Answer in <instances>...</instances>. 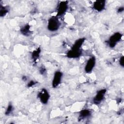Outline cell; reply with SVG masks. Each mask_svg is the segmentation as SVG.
I'll use <instances>...</instances> for the list:
<instances>
[{"label": "cell", "instance_id": "1", "mask_svg": "<svg viewBox=\"0 0 124 124\" xmlns=\"http://www.w3.org/2000/svg\"><path fill=\"white\" fill-rule=\"evenodd\" d=\"M61 26V22H60L58 16H51L48 20L47 28L50 31H55L58 30Z\"/></svg>", "mask_w": 124, "mask_h": 124}, {"label": "cell", "instance_id": "2", "mask_svg": "<svg viewBox=\"0 0 124 124\" xmlns=\"http://www.w3.org/2000/svg\"><path fill=\"white\" fill-rule=\"evenodd\" d=\"M122 35L121 33L117 32L111 35L108 41V44L110 47H114L116 44L119 42L122 38Z\"/></svg>", "mask_w": 124, "mask_h": 124}, {"label": "cell", "instance_id": "3", "mask_svg": "<svg viewBox=\"0 0 124 124\" xmlns=\"http://www.w3.org/2000/svg\"><path fill=\"white\" fill-rule=\"evenodd\" d=\"M38 97L43 104H46L50 98V94L46 89H42L38 93Z\"/></svg>", "mask_w": 124, "mask_h": 124}, {"label": "cell", "instance_id": "4", "mask_svg": "<svg viewBox=\"0 0 124 124\" xmlns=\"http://www.w3.org/2000/svg\"><path fill=\"white\" fill-rule=\"evenodd\" d=\"M68 8V2L67 1H61L58 5L57 8V16H62L67 11Z\"/></svg>", "mask_w": 124, "mask_h": 124}, {"label": "cell", "instance_id": "5", "mask_svg": "<svg viewBox=\"0 0 124 124\" xmlns=\"http://www.w3.org/2000/svg\"><path fill=\"white\" fill-rule=\"evenodd\" d=\"M106 92L105 89L99 90L93 98V103L96 105L100 104L104 99Z\"/></svg>", "mask_w": 124, "mask_h": 124}, {"label": "cell", "instance_id": "6", "mask_svg": "<svg viewBox=\"0 0 124 124\" xmlns=\"http://www.w3.org/2000/svg\"><path fill=\"white\" fill-rule=\"evenodd\" d=\"M96 63V59L94 56L91 57L86 62L84 70L87 73H89L92 71Z\"/></svg>", "mask_w": 124, "mask_h": 124}, {"label": "cell", "instance_id": "7", "mask_svg": "<svg viewBox=\"0 0 124 124\" xmlns=\"http://www.w3.org/2000/svg\"><path fill=\"white\" fill-rule=\"evenodd\" d=\"M62 78V73L57 71L55 72L52 81V86L53 88L57 87L61 83Z\"/></svg>", "mask_w": 124, "mask_h": 124}, {"label": "cell", "instance_id": "8", "mask_svg": "<svg viewBox=\"0 0 124 124\" xmlns=\"http://www.w3.org/2000/svg\"><path fill=\"white\" fill-rule=\"evenodd\" d=\"M106 1L99 0L95 1L93 4V8L97 12L102 11L105 8Z\"/></svg>", "mask_w": 124, "mask_h": 124}, {"label": "cell", "instance_id": "9", "mask_svg": "<svg viewBox=\"0 0 124 124\" xmlns=\"http://www.w3.org/2000/svg\"><path fill=\"white\" fill-rule=\"evenodd\" d=\"M81 54V49H74L71 48L68 51L66 54V56L69 58H78Z\"/></svg>", "mask_w": 124, "mask_h": 124}, {"label": "cell", "instance_id": "10", "mask_svg": "<svg viewBox=\"0 0 124 124\" xmlns=\"http://www.w3.org/2000/svg\"><path fill=\"white\" fill-rule=\"evenodd\" d=\"M21 33L25 36H28L30 35L31 33V31L30 30V26L28 24H26L21 28L20 29Z\"/></svg>", "mask_w": 124, "mask_h": 124}, {"label": "cell", "instance_id": "11", "mask_svg": "<svg viewBox=\"0 0 124 124\" xmlns=\"http://www.w3.org/2000/svg\"><path fill=\"white\" fill-rule=\"evenodd\" d=\"M84 41H85V38L78 39V40L76 41V42L74 44L71 48L74 49H78V50L80 49V48L82 46Z\"/></svg>", "mask_w": 124, "mask_h": 124}, {"label": "cell", "instance_id": "12", "mask_svg": "<svg viewBox=\"0 0 124 124\" xmlns=\"http://www.w3.org/2000/svg\"><path fill=\"white\" fill-rule=\"evenodd\" d=\"M91 111L89 109H83L81 110L80 112V115H79V118L81 119H85L91 115Z\"/></svg>", "mask_w": 124, "mask_h": 124}, {"label": "cell", "instance_id": "13", "mask_svg": "<svg viewBox=\"0 0 124 124\" xmlns=\"http://www.w3.org/2000/svg\"><path fill=\"white\" fill-rule=\"evenodd\" d=\"M9 12V9L8 7L2 5L0 4V17H3Z\"/></svg>", "mask_w": 124, "mask_h": 124}, {"label": "cell", "instance_id": "14", "mask_svg": "<svg viewBox=\"0 0 124 124\" xmlns=\"http://www.w3.org/2000/svg\"><path fill=\"white\" fill-rule=\"evenodd\" d=\"M41 52V50L39 48L35 50H34L31 54L32 58L33 59L34 61H36L37 59H38L40 56V53Z\"/></svg>", "mask_w": 124, "mask_h": 124}, {"label": "cell", "instance_id": "15", "mask_svg": "<svg viewBox=\"0 0 124 124\" xmlns=\"http://www.w3.org/2000/svg\"><path fill=\"white\" fill-rule=\"evenodd\" d=\"M13 110H14V108H13L12 104L11 103L9 104V105H8L7 108L5 110V115H10L13 112Z\"/></svg>", "mask_w": 124, "mask_h": 124}, {"label": "cell", "instance_id": "16", "mask_svg": "<svg viewBox=\"0 0 124 124\" xmlns=\"http://www.w3.org/2000/svg\"><path fill=\"white\" fill-rule=\"evenodd\" d=\"M124 56H122L120 57L119 60V64L122 67H124Z\"/></svg>", "mask_w": 124, "mask_h": 124}, {"label": "cell", "instance_id": "17", "mask_svg": "<svg viewBox=\"0 0 124 124\" xmlns=\"http://www.w3.org/2000/svg\"><path fill=\"white\" fill-rule=\"evenodd\" d=\"M36 84V82L33 81V80H31V81H30L28 84V87H32V86H33L34 85H35Z\"/></svg>", "mask_w": 124, "mask_h": 124}, {"label": "cell", "instance_id": "18", "mask_svg": "<svg viewBox=\"0 0 124 124\" xmlns=\"http://www.w3.org/2000/svg\"><path fill=\"white\" fill-rule=\"evenodd\" d=\"M123 11H124V7H119V9H118V13H121V12H123Z\"/></svg>", "mask_w": 124, "mask_h": 124}]
</instances>
